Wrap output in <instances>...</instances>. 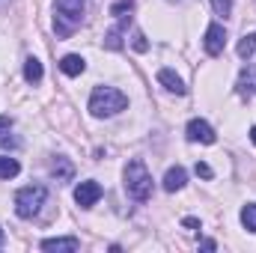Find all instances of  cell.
<instances>
[{"label": "cell", "instance_id": "cell-1", "mask_svg": "<svg viewBox=\"0 0 256 253\" xmlns=\"http://www.w3.org/2000/svg\"><path fill=\"white\" fill-rule=\"evenodd\" d=\"M54 30L60 39H68L84 21V0H54Z\"/></svg>", "mask_w": 256, "mask_h": 253}, {"label": "cell", "instance_id": "cell-2", "mask_svg": "<svg viewBox=\"0 0 256 253\" xmlns=\"http://www.w3.org/2000/svg\"><path fill=\"white\" fill-rule=\"evenodd\" d=\"M126 108H128V98L114 86H96L92 96H90V114L92 116H114V114H120Z\"/></svg>", "mask_w": 256, "mask_h": 253}, {"label": "cell", "instance_id": "cell-3", "mask_svg": "<svg viewBox=\"0 0 256 253\" xmlns=\"http://www.w3.org/2000/svg\"><path fill=\"white\" fill-rule=\"evenodd\" d=\"M126 190L134 200H140V202H146L152 196V176H149L146 164L137 161V158L126 167Z\"/></svg>", "mask_w": 256, "mask_h": 253}, {"label": "cell", "instance_id": "cell-4", "mask_svg": "<svg viewBox=\"0 0 256 253\" xmlns=\"http://www.w3.org/2000/svg\"><path fill=\"white\" fill-rule=\"evenodd\" d=\"M45 200H48V190L42 185H27V188H21L15 194V214L18 218H33V214H39Z\"/></svg>", "mask_w": 256, "mask_h": 253}, {"label": "cell", "instance_id": "cell-5", "mask_svg": "<svg viewBox=\"0 0 256 253\" xmlns=\"http://www.w3.org/2000/svg\"><path fill=\"white\" fill-rule=\"evenodd\" d=\"M224 45H226V30H224L220 24H208L206 39H202L206 54H208V57H218V54H224Z\"/></svg>", "mask_w": 256, "mask_h": 253}, {"label": "cell", "instance_id": "cell-6", "mask_svg": "<svg viewBox=\"0 0 256 253\" xmlns=\"http://www.w3.org/2000/svg\"><path fill=\"white\" fill-rule=\"evenodd\" d=\"M98 196H102V185L92 182V179H86V182H80V185L74 188V202H78L80 208H92V206L98 202Z\"/></svg>", "mask_w": 256, "mask_h": 253}, {"label": "cell", "instance_id": "cell-7", "mask_svg": "<svg viewBox=\"0 0 256 253\" xmlns=\"http://www.w3.org/2000/svg\"><path fill=\"white\" fill-rule=\"evenodd\" d=\"M188 140L191 143H214L218 134H214V128L208 126L206 120H191L188 122Z\"/></svg>", "mask_w": 256, "mask_h": 253}, {"label": "cell", "instance_id": "cell-8", "mask_svg": "<svg viewBox=\"0 0 256 253\" xmlns=\"http://www.w3.org/2000/svg\"><path fill=\"white\" fill-rule=\"evenodd\" d=\"M158 84H161L167 92H176V96H185V92H188L185 80H182L173 68H161V72H158Z\"/></svg>", "mask_w": 256, "mask_h": 253}, {"label": "cell", "instance_id": "cell-9", "mask_svg": "<svg viewBox=\"0 0 256 253\" xmlns=\"http://www.w3.org/2000/svg\"><path fill=\"white\" fill-rule=\"evenodd\" d=\"M128 24H131V15H120V24L104 33V45H108L110 51H120V48H122V30H126Z\"/></svg>", "mask_w": 256, "mask_h": 253}, {"label": "cell", "instance_id": "cell-10", "mask_svg": "<svg viewBox=\"0 0 256 253\" xmlns=\"http://www.w3.org/2000/svg\"><path fill=\"white\" fill-rule=\"evenodd\" d=\"M238 92L242 96H256V66H244L238 74Z\"/></svg>", "mask_w": 256, "mask_h": 253}, {"label": "cell", "instance_id": "cell-11", "mask_svg": "<svg viewBox=\"0 0 256 253\" xmlns=\"http://www.w3.org/2000/svg\"><path fill=\"white\" fill-rule=\"evenodd\" d=\"M185 182H188V173H185L182 167H170V170H167V176H164V190L176 194V190L185 188Z\"/></svg>", "mask_w": 256, "mask_h": 253}, {"label": "cell", "instance_id": "cell-12", "mask_svg": "<svg viewBox=\"0 0 256 253\" xmlns=\"http://www.w3.org/2000/svg\"><path fill=\"white\" fill-rule=\"evenodd\" d=\"M80 248V242L74 238V236H68V238H45L42 242V250H78Z\"/></svg>", "mask_w": 256, "mask_h": 253}, {"label": "cell", "instance_id": "cell-13", "mask_svg": "<svg viewBox=\"0 0 256 253\" xmlns=\"http://www.w3.org/2000/svg\"><path fill=\"white\" fill-rule=\"evenodd\" d=\"M60 68H63L68 78H78V74H84L86 63H84V57H78V54H66L63 60H60Z\"/></svg>", "mask_w": 256, "mask_h": 253}, {"label": "cell", "instance_id": "cell-14", "mask_svg": "<svg viewBox=\"0 0 256 253\" xmlns=\"http://www.w3.org/2000/svg\"><path fill=\"white\" fill-rule=\"evenodd\" d=\"M72 176H74L72 161H68V158H57V164H54V179H57V182H72Z\"/></svg>", "mask_w": 256, "mask_h": 253}, {"label": "cell", "instance_id": "cell-15", "mask_svg": "<svg viewBox=\"0 0 256 253\" xmlns=\"http://www.w3.org/2000/svg\"><path fill=\"white\" fill-rule=\"evenodd\" d=\"M42 74H45V72H42V63H39L36 57H30V60L24 63V78H27V84H39Z\"/></svg>", "mask_w": 256, "mask_h": 253}, {"label": "cell", "instance_id": "cell-16", "mask_svg": "<svg viewBox=\"0 0 256 253\" xmlns=\"http://www.w3.org/2000/svg\"><path fill=\"white\" fill-rule=\"evenodd\" d=\"M18 170H21V164L15 158L0 155V179H12V176H18Z\"/></svg>", "mask_w": 256, "mask_h": 253}, {"label": "cell", "instance_id": "cell-17", "mask_svg": "<svg viewBox=\"0 0 256 253\" xmlns=\"http://www.w3.org/2000/svg\"><path fill=\"white\" fill-rule=\"evenodd\" d=\"M236 51H238V57H242V60H250V54L256 51V33H248V36L238 42V48H236Z\"/></svg>", "mask_w": 256, "mask_h": 253}, {"label": "cell", "instance_id": "cell-18", "mask_svg": "<svg viewBox=\"0 0 256 253\" xmlns=\"http://www.w3.org/2000/svg\"><path fill=\"white\" fill-rule=\"evenodd\" d=\"M242 224H244L248 232H256V202H250V206L242 208Z\"/></svg>", "mask_w": 256, "mask_h": 253}, {"label": "cell", "instance_id": "cell-19", "mask_svg": "<svg viewBox=\"0 0 256 253\" xmlns=\"http://www.w3.org/2000/svg\"><path fill=\"white\" fill-rule=\"evenodd\" d=\"M212 6L220 18H230V12H232V0H212Z\"/></svg>", "mask_w": 256, "mask_h": 253}, {"label": "cell", "instance_id": "cell-20", "mask_svg": "<svg viewBox=\"0 0 256 253\" xmlns=\"http://www.w3.org/2000/svg\"><path fill=\"white\" fill-rule=\"evenodd\" d=\"M131 9H134V0H120V3H114V6H110V15H116V18H120V15L131 12Z\"/></svg>", "mask_w": 256, "mask_h": 253}, {"label": "cell", "instance_id": "cell-21", "mask_svg": "<svg viewBox=\"0 0 256 253\" xmlns=\"http://www.w3.org/2000/svg\"><path fill=\"white\" fill-rule=\"evenodd\" d=\"M131 39H134V42H131V45H134V51H146V48H149V42H146V36H143L140 30H134V36H131Z\"/></svg>", "mask_w": 256, "mask_h": 253}, {"label": "cell", "instance_id": "cell-22", "mask_svg": "<svg viewBox=\"0 0 256 253\" xmlns=\"http://www.w3.org/2000/svg\"><path fill=\"white\" fill-rule=\"evenodd\" d=\"M194 173H196V176H202V179H212V167H208V164H202V161H196Z\"/></svg>", "mask_w": 256, "mask_h": 253}, {"label": "cell", "instance_id": "cell-23", "mask_svg": "<svg viewBox=\"0 0 256 253\" xmlns=\"http://www.w3.org/2000/svg\"><path fill=\"white\" fill-rule=\"evenodd\" d=\"M182 226H185V230H200V220H196V218H185Z\"/></svg>", "mask_w": 256, "mask_h": 253}, {"label": "cell", "instance_id": "cell-24", "mask_svg": "<svg viewBox=\"0 0 256 253\" xmlns=\"http://www.w3.org/2000/svg\"><path fill=\"white\" fill-rule=\"evenodd\" d=\"M9 126H12V120H9V116H0V134H6Z\"/></svg>", "mask_w": 256, "mask_h": 253}, {"label": "cell", "instance_id": "cell-25", "mask_svg": "<svg viewBox=\"0 0 256 253\" xmlns=\"http://www.w3.org/2000/svg\"><path fill=\"white\" fill-rule=\"evenodd\" d=\"M200 248H202V250H218V244H214V242H212V238H206V242H202V244H200Z\"/></svg>", "mask_w": 256, "mask_h": 253}, {"label": "cell", "instance_id": "cell-26", "mask_svg": "<svg viewBox=\"0 0 256 253\" xmlns=\"http://www.w3.org/2000/svg\"><path fill=\"white\" fill-rule=\"evenodd\" d=\"M250 140H254V143H256V126L250 128Z\"/></svg>", "mask_w": 256, "mask_h": 253}, {"label": "cell", "instance_id": "cell-27", "mask_svg": "<svg viewBox=\"0 0 256 253\" xmlns=\"http://www.w3.org/2000/svg\"><path fill=\"white\" fill-rule=\"evenodd\" d=\"M3 242H6V236H3V230H0V244H3Z\"/></svg>", "mask_w": 256, "mask_h": 253}]
</instances>
